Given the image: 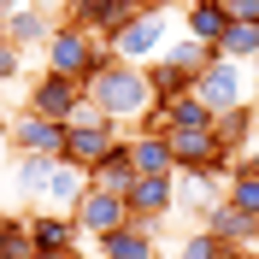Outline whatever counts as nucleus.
Masks as SVG:
<instances>
[{"label": "nucleus", "instance_id": "20", "mask_svg": "<svg viewBox=\"0 0 259 259\" xmlns=\"http://www.w3.org/2000/svg\"><path fill=\"white\" fill-rule=\"evenodd\" d=\"M48 177H53V159H48V153H18V159H12L18 194H24V200H35V206H41V194H48Z\"/></svg>", "mask_w": 259, "mask_h": 259}, {"label": "nucleus", "instance_id": "8", "mask_svg": "<svg viewBox=\"0 0 259 259\" xmlns=\"http://www.w3.org/2000/svg\"><path fill=\"white\" fill-rule=\"evenodd\" d=\"M82 100H89V89H82V82H71V77H59V71H41V77L30 82V112L59 118V124L77 112Z\"/></svg>", "mask_w": 259, "mask_h": 259}, {"label": "nucleus", "instance_id": "19", "mask_svg": "<svg viewBox=\"0 0 259 259\" xmlns=\"http://www.w3.org/2000/svg\"><path fill=\"white\" fill-rule=\"evenodd\" d=\"M147 89H153V106H171V100L194 95V77L177 71V65H165V59H147Z\"/></svg>", "mask_w": 259, "mask_h": 259}, {"label": "nucleus", "instance_id": "23", "mask_svg": "<svg viewBox=\"0 0 259 259\" xmlns=\"http://www.w3.org/2000/svg\"><path fill=\"white\" fill-rule=\"evenodd\" d=\"M212 124H218V112H212L206 100H194V95L165 106V130H212Z\"/></svg>", "mask_w": 259, "mask_h": 259}, {"label": "nucleus", "instance_id": "17", "mask_svg": "<svg viewBox=\"0 0 259 259\" xmlns=\"http://www.w3.org/2000/svg\"><path fill=\"white\" fill-rule=\"evenodd\" d=\"M100 259H159V247H153V236L147 230H136V224H124V230H112V236H100Z\"/></svg>", "mask_w": 259, "mask_h": 259}, {"label": "nucleus", "instance_id": "16", "mask_svg": "<svg viewBox=\"0 0 259 259\" xmlns=\"http://www.w3.org/2000/svg\"><path fill=\"white\" fill-rule=\"evenodd\" d=\"M82 189H89V171L71 159H53V177H48V194H41V206L48 212H71L82 200Z\"/></svg>", "mask_w": 259, "mask_h": 259}, {"label": "nucleus", "instance_id": "1", "mask_svg": "<svg viewBox=\"0 0 259 259\" xmlns=\"http://www.w3.org/2000/svg\"><path fill=\"white\" fill-rule=\"evenodd\" d=\"M89 100L112 124H136V118L153 106V89H147V65H130V59H112L106 71L89 77Z\"/></svg>", "mask_w": 259, "mask_h": 259}, {"label": "nucleus", "instance_id": "5", "mask_svg": "<svg viewBox=\"0 0 259 259\" xmlns=\"http://www.w3.org/2000/svg\"><path fill=\"white\" fill-rule=\"evenodd\" d=\"M194 100H206L212 112H230V106H247V71H242V59H218L194 77Z\"/></svg>", "mask_w": 259, "mask_h": 259}, {"label": "nucleus", "instance_id": "11", "mask_svg": "<svg viewBox=\"0 0 259 259\" xmlns=\"http://www.w3.org/2000/svg\"><path fill=\"white\" fill-rule=\"evenodd\" d=\"M65 18L82 24L89 35H100V41H112V35L124 30L130 6H124V0H65Z\"/></svg>", "mask_w": 259, "mask_h": 259}, {"label": "nucleus", "instance_id": "3", "mask_svg": "<svg viewBox=\"0 0 259 259\" xmlns=\"http://www.w3.org/2000/svg\"><path fill=\"white\" fill-rule=\"evenodd\" d=\"M118 142H124V136H118V124H112L106 112H100L95 100H82L77 112L65 118V153H59V159L82 165V171H95V165L106 159V153H112Z\"/></svg>", "mask_w": 259, "mask_h": 259}, {"label": "nucleus", "instance_id": "14", "mask_svg": "<svg viewBox=\"0 0 259 259\" xmlns=\"http://www.w3.org/2000/svg\"><path fill=\"white\" fill-rule=\"evenodd\" d=\"M206 230H212L224 247H259V218H247V212L230 206V200H218V206L206 212Z\"/></svg>", "mask_w": 259, "mask_h": 259}, {"label": "nucleus", "instance_id": "9", "mask_svg": "<svg viewBox=\"0 0 259 259\" xmlns=\"http://www.w3.org/2000/svg\"><path fill=\"white\" fill-rule=\"evenodd\" d=\"M6 142H12V153H48V159H59L65 153V124L41 118V112H24V118L6 124Z\"/></svg>", "mask_w": 259, "mask_h": 259}, {"label": "nucleus", "instance_id": "12", "mask_svg": "<svg viewBox=\"0 0 259 259\" xmlns=\"http://www.w3.org/2000/svg\"><path fill=\"white\" fill-rule=\"evenodd\" d=\"M53 24H59V18H53L48 6H12V12H6V41H12L18 53L24 48H48Z\"/></svg>", "mask_w": 259, "mask_h": 259}, {"label": "nucleus", "instance_id": "24", "mask_svg": "<svg viewBox=\"0 0 259 259\" xmlns=\"http://www.w3.org/2000/svg\"><path fill=\"white\" fill-rule=\"evenodd\" d=\"M0 259H35L30 218H6V212H0Z\"/></svg>", "mask_w": 259, "mask_h": 259}, {"label": "nucleus", "instance_id": "18", "mask_svg": "<svg viewBox=\"0 0 259 259\" xmlns=\"http://www.w3.org/2000/svg\"><path fill=\"white\" fill-rule=\"evenodd\" d=\"M89 183H95V189H112V194H130V183H136V165H130V136L95 165V171H89Z\"/></svg>", "mask_w": 259, "mask_h": 259}, {"label": "nucleus", "instance_id": "33", "mask_svg": "<svg viewBox=\"0 0 259 259\" xmlns=\"http://www.w3.org/2000/svg\"><path fill=\"white\" fill-rule=\"evenodd\" d=\"M224 259H259V247H224Z\"/></svg>", "mask_w": 259, "mask_h": 259}, {"label": "nucleus", "instance_id": "15", "mask_svg": "<svg viewBox=\"0 0 259 259\" xmlns=\"http://www.w3.org/2000/svg\"><path fill=\"white\" fill-rule=\"evenodd\" d=\"M230 24H236V18H230L224 0H194L189 12H183V30H189L194 41H206V48H218V41H224Z\"/></svg>", "mask_w": 259, "mask_h": 259}, {"label": "nucleus", "instance_id": "22", "mask_svg": "<svg viewBox=\"0 0 259 259\" xmlns=\"http://www.w3.org/2000/svg\"><path fill=\"white\" fill-rule=\"evenodd\" d=\"M218 200H224V177H183L177 183V206L194 212V218H206Z\"/></svg>", "mask_w": 259, "mask_h": 259}, {"label": "nucleus", "instance_id": "2", "mask_svg": "<svg viewBox=\"0 0 259 259\" xmlns=\"http://www.w3.org/2000/svg\"><path fill=\"white\" fill-rule=\"evenodd\" d=\"M106 65H112V48H106L100 35H89L82 24H71V18L53 24V35H48V71H59V77H71V82L89 89V77L106 71Z\"/></svg>", "mask_w": 259, "mask_h": 259}, {"label": "nucleus", "instance_id": "7", "mask_svg": "<svg viewBox=\"0 0 259 259\" xmlns=\"http://www.w3.org/2000/svg\"><path fill=\"white\" fill-rule=\"evenodd\" d=\"M71 218H77L82 236H95V242H100V236H112V230L130 224V200H124V194H112V189H95V183H89L82 200L71 206Z\"/></svg>", "mask_w": 259, "mask_h": 259}, {"label": "nucleus", "instance_id": "25", "mask_svg": "<svg viewBox=\"0 0 259 259\" xmlns=\"http://www.w3.org/2000/svg\"><path fill=\"white\" fill-rule=\"evenodd\" d=\"M253 124H259V112H253V106H230V112H218V124H212V130H218V136H224V147L236 153V147L253 136Z\"/></svg>", "mask_w": 259, "mask_h": 259}, {"label": "nucleus", "instance_id": "34", "mask_svg": "<svg viewBox=\"0 0 259 259\" xmlns=\"http://www.w3.org/2000/svg\"><path fill=\"white\" fill-rule=\"evenodd\" d=\"M35 259H82V247H65V253H35Z\"/></svg>", "mask_w": 259, "mask_h": 259}, {"label": "nucleus", "instance_id": "13", "mask_svg": "<svg viewBox=\"0 0 259 259\" xmlns=\"http://www.w3.org/2000/svg\"><path fill=\"white\" fill-rule=\"evenodd\" d=\"M30 236H35V253H65V247H77L82 242V230L71 212H30Z\"/></svg>", "mask_w": 259, "mask_h": 259}, {"label": "nucleus", "instance_id": "26", "mask_svg": "<svg viewBox=\"0 0 259 259\" xmlns=\"http://www.w3.org/2000/svg\"><path fill=\"white\" fill-rule=\"evenodd\" d=\"M218 53H224V59H259V24H230V35L224 41H218Z\"/></svg>", "mask_w": 259, "mask_h": 259}, {"label": "nucleus", "instance_id": "30", "mask_svg": "<svg viewBox=\"0 0 259 259\" xmlns=\"http://www.w3.org/2000/svg\"><path fill=\"white\" fill-rule=\"evenodd\" d=\"M236 24H259V0H224Z\"/></svg>", "mask_w": 259, "mask_h": 259}, {"label": "nucleus", "instance_id": "36", "mask_svg": "<svg viewBox=\"0 0 259 259\" xmlns=\"http://www.w3.org/2000/svg\"><path fill=\"white\" fill-rule=\"evenodd\" d=\"M6 12H12V0H0V18H6Z\"/></svg>", "mask_w": 259, "mask_h": 259}, {"label": "nucleus", "instance_id": "6", "mask_svg": "<svg viewBox=\"0 0 259 259\" xmlns=\"http://www.w3.org/2000/svg\"><path fill=\"white\" fill-rule=\"evenodd\" d=\"M124 200H130V224L153 236L165 224V212H177V177H136Z\"/></svg>", "mask_w": 259, "mask_h": 259}, {"label": "nucleus", "instance_id": "21", "mask_svg": "<svg viewBox=\"0 0 259 259\" xmlns=\"http://www.w3.org/2000/svg\"><path fill=\"white\" fill-rule=\"evenodd\" d=\"M159 59H165V65H177V71H189V77H200V71L218 59V48H206V41H194V35L183 30V35H171V41H165Z\"/></svg>", "mask_w": 259, "mask_h": 259}, {"label": "nucleus", "instance_id": "4", "mask_svg": "<svg viewBox=\"0 0 259 259\" xmlns=\"http://www.w3.org/2000/svg\"><path fill=\"white\" fill-rule=\"evenodd\" d=\"M177 35V24H171V12H130L124 18V30L106 41L112 48V59H130V65H147V59H159L165 53V41Z\"/></svg>", "mask_w": 259, "mask_h": 259}, {"label": "nucleus", "instance_id": "35", "mask_svg": "<svg viewBox=\"0 0 259 259\" xmlns=\"http://www.w3.org/2000/svg\"><path fill=\"white\" fill-rule=\"evenodd\" d=\"M6 153H12V142H6V124H0V159H6Z\"/></svg>", "mask_w": 259, "mask_h": 259}, {"label": "nucleus", "instance_id": "27", "mask_svg": "<svg viewBox=\"0 0 259 259\" xmlns=\"http://www.w3.org/2000/svg\"><path fill=\"white\" fill-rule=\"evenodd\" d=\"M224 200H230V206H242L247 218H259V177H253V171H230Z\"/></svg>", "mask_w": 259, "mask_h": 259}, {"label": "nucleus", "instance_id": "31", "mask_svg": "<svg viewBox=\"0 0 259 259\" xmlns=\"http://www.w3.org/2000/svg\"><path fill=\"white\" fill-rule=\"evenodd\" d=\"M124 6H130V12H159L165 0H124Z\"/></svg>", "mask_w": 259, "mask_h": 259}, {"label": "nucleus", "instance_id": "37", "mask_svg": "<svg viewBox=\"0 0 259 259\" xmlns=\"http://www.w3.org/2000/svg\"><path fill=\"white\" fill-rule=\"evenodd\" d=\"M0 41H6V18H0Z\"/></svg>", "mask_w": 259, "mask_h": 259}, {"label": "nucleus", "instance_id": "32", "mask_svg": "<svg viewBox=\"0 0 259 259\" xmlns=\"http://www.w3.org/2000/svg\"><path fill=\"white\" fill-rule=\"evenodd\" d=\"M242 171H253V177H259V147H247V153H242Z\"/></svg>", "mask_w": 259, "mask_h": 259}, {"label": "nucleus", "instance_id": "10", "mask_svg": "<svg viewBox=\"0 0 259 259\" xmlns=\"http://www.w3.org/2000/svg\"><path fill=\"white\" fill-rule=\"evenodd\" d=\"M130 165H136V177H177L171 136L165 130H136L130 136Z\"/></svg>", "mask_w": 259, "mask_h": 259}, {"label": "nucleus", "instance_id": "29", "mask_svg": "<svg viewBox=\"0 0 259 259\" xmlns=\"http://www.w3.org/2000/svg\"><path fill=\"white\" fill-rule=\"evenodd\" d=\"M18 71H24V53H18L12 41H0V89H6V82H12Z\"/></svg>", "mask_w": 259, "mask_h": 259}, {"label": "nucleus", "instance_id": "28", "mask_svg": "<svg viewBox=\"0 0 259 259\" xmlns=\"http://www.w3.org/2000/svg\"><path fill=\"white\" fill-rule=\"evenodd\" d=\"M177 259H224V242H218V236H212V230L200 224V230H194V236H183Z\"/></svg>", "mask_w": 259, "mask_h": 259}]
</instances>
